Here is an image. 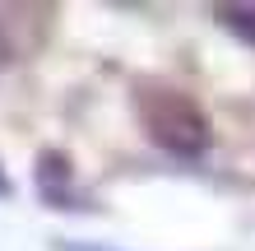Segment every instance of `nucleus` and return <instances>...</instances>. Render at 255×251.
<instances>
[{
    "label": "nucleus",
    "instance_id": "f257e3e1",
    "mask_svg": "<svg viewBox=\"0 0 255 251\" xmlns=\"http://www.w3.org/2000/svg\"><path fill=\"white\" fill-rule=\"evenodd\" d=\"M144 121L153 130L158 144L167 149H181V154H195L204 144V116L190 98L181 93H158V98H144Z\"/></svg>",
    "mask_w": 255,
    "mask_h": 251
},
{
    "label": "nucleus",
    "instance_id": "f03ea898",
    "mask_svg": "<svg viewBox=\"0 0 255 251\" xmlns=\"http://www.w3.org/2000/svg\"><path fill=\"white\" fill-rule=\"evenodd\" d=\"M218 19H237L232 28H237L242 37L255 42V5H246V9H242V5H237V9H232V5H223V9H218Z\"/></svg>",
    "mask_w": 255,
    "mask_h": 251
},
{
    "label": "nucleus",
    "instance_id": "7ed1b4c3",
    "mask_svg": "<svg viewBox=\"0 0 255 251\" xmlns=\"http://www.w3.org/2000/svg\"><path fill=\"white\" fill-rule=\"evenodd\" d=\"M0 196H5V177H0Z\"/></svg>",
    "mask_w": 255,
    "mask_h": 251
},
{
    "label": "nucleus",
    "instance_id": "20e7f679",
    "mask_svg": "<svg viewBox=\"0 0 255 251\" xmlns=\"http://www.w3.org/2000/svg\"><path fill=\"white\" fill-rule=\"evenodd\" d=\"M70 251H88V247H70Z\"/></svg>",
    "mask_w": 255,
    "mask_h": 251
}]
</instances>
